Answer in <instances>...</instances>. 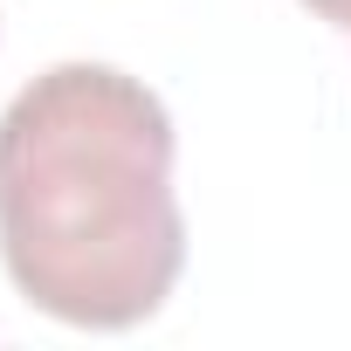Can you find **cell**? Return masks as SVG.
Here are the masks:
<instances>
[{
    "instance_id": "cell-1",
    "label": "cell",
    "mask_w": 351,
    "mask_h": 351,
    "mask_svg": "<svg viewBox=\"0 0 351 351\" xmlns=\"http://www.w3.org/2000/svg\"><path fill=\"white\" fill-rule=\"evenodd\" d=\"M0 262L76 324L131 330L186 269L172 117L110 62H56L0 110Z\"/></svg>"
},
{
    "instance_id": "cell-2",
    "label": "cell",
    "mask_w": 351,
    "mask_h": 351,
    "mask_svg": "<svg viewBox=\"0 0 351 351\" xmlns=\"http://www.w3.org/2000/svg\"><path fill=\"white\" fill-rule=\"evenodd\" d=\"M303 8H310L317 21H330V28H344V35H351V0H303Z\"/></svg>"
}]
</instances>
